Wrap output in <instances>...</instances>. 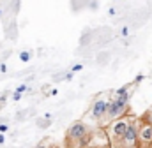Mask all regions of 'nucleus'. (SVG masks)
Wrapping results in <instances>:
<instances>
[{
    "mask_svg": "<svg viewBox=\"0 0 152 148\" xmlns=\"http://www.w3.org/2000/svg\"><path fill=\"white\" fill-rule=\"evenodd\" d=\"M133 120H134V118H131V116L127 115V116H122V118L115 120V122H112V123L108 125V134H110V141H112V143H117V141L122 143V139H124V136H126V132H127V127L131 125Z\"/></svg>",
    "mask_w": 152,
    "mask_h": 148,
    "instance_id": "nucleus-1",
    "label": "nucleus"
},
{
    "mask_svg": "<svg viewBox=\"0 0 152 148\" xmlns=\"http://www.w3.org/2000/svg\"><path fill=\"white\" fill-rule=\"evenodd\" d=\"M88 138V127L83 122H73L67 129V141L71 143H78Z\"/></svg>",
    "mask_w": 152,
    "mask_h": 148,
    "instance_id": "nucleus-2",
    "label": "nucleus"
},
{
    "mask_svg": "<svg viewBox=\"0 0 152 148\" xmlns=\"http://www.w3.org/2000/svg\"><path fill=\"white\" fill-rule=\"evenodd\" d=\"M110 101L112 99H106L104 95H99L94 104H92V110H90V116L94 120H101L108 115V108H110Z\"/></svg>",
    "mask_w": 152,
    "mask_h": 148,
    "instance_id": "nucleus-3",
    "label": "nucleus"
},
{
    "mask_svg": "<svg viewBox=\"0 0 152 148\" xmlns=\"http://www.w3.org/2000/svg\"><path fill=\"white\" fill-rule=\"evenodd\" d=\"M127 113H129V104H122V102H118L117 99H112V101H110V108H108L106 118H108L110 123H112V122L122 118V116H127Z\"/></svg>",
    "mask_w": 152,
    "mask_h": 148,
    "instance_id": "nucleus-4",
    "label": "nucleus"
},
{
    "mask_svg": "<svg viewBox=\"0 0 152 148\" xmlns=\"http://www.w3.org/2000/svg\"><path fill=\"white\" fill-rule=\"evenodd\" d=\"M140 118H134L133 122H131V125L127 127V132H126V136H124V139H122V148H127V147H134V145H138V129H140Z\"/></svg>",
    "mask_w": 152,
    "mask_h": 148,
    "instance_id": "nucleus-5",
    "label": "nucleus"
},
{
    "mask_svg": "<svg viewBox=\"0 0 152 148\" xmlns=\"http://www.w3.org/2000/svg\"><path fill=\"white\" fill-rule=\"evenodd\" d=\"M138 145L142 147H151L152 145V123L147 122H140V129H138Z\"/></svg>",
    "mask_w": 152,
    "mask_h": 148,
    "instance_id": "nucleus-6",
    "label": "nucleus"
},
{
    "mask_svg": "<svg viewBox=\"0 0 152 148\" xmlns=\"http://www.w3.org/2000/svg\"><path fill=\"white\" fill-rule=\"evenodd\" d=\"M20 62H23V64H27V62H30V58H32V53L28 51V49H23V51H20Z\"/></svg>",
    "mask_w": 152,
    "mask_h": 148,
    "instance_id": "nucleus-7",
    "label": "nucleus"
},
{
    "mask_svg": "<svg viewBox=\"0 0 152 148\" xmlns=\"http://www.w3.org/2000/svg\"><path fill=\"white\" fill-rule=\"evenodd\" d=\"M129 86H131V85H124V86L117 88V90H115V97H120V95H127V94H131V92H129Z\"/></svg>",
    "mask_w": 152,
    "mask_h": 148,
    "instance_id": "nucleus-8",
    "label": "nucleus"
},
{
    "mask_svg": "<svg viewBox=\"0 0 152 148\" xmlns=\"http://www.w3.org/2000/svg\"><path fill=\"white\" fill-rule=\"evenodd\" d=\"M129 36H131V28L129 27H122L118 30V37H129Z\"/></svg>",
    "mask_w": 152,
    "mask_h": 148,
    "instance_id": "nucleus-9",
    "label": "nucleus"
},
{
    "mask_svg": "<svg viewBox=\"0 0 152 148\" xmlns=\"http://www.w3.org/2000/svg\"><path fill=\"white\" fill-rule=\"evenodd\" d=\"M28 90H30V88H28L27 85H18L14 92H18V94H25V92H28Z\"/></svg>",
    "mask_w": 152,
    "mask_h": 148,
    "instance_id": "nucleus-10",
    "label": "nucleus"
},
{
    "mask_svg": "<svg viewBox=\"0 0 152 148\" xmlns=\"http://www.w3.org/2000/svg\"><path fill=\"white\" fill-rule=\"evenodd\" d=\"M71 71H73V73H80V71H83V65H81V64H75V65H73V67H71Z\"/></svg>",
    "mask_w": 152,
    "mask_h": 148,
    "instance_id": "nucleus-11",
    "label": "nucleus"
},
{
    "mask_svg": "<svg viewBox=\"0 0 152 148\" xmlns=\"http://www.w3.org/2000/svg\"><path fill=\"white\" fill-rule=\"evenodd\" d=\"M73 78H75V73H73V71H67L66 76H64V79H66V81H71Z\"/></svg>",
    "mask_w": 152,
    "mask_h": 148,
    "instance_id": "nucleus-12",
    "label": "nucleus"
},
{
    "mask_svg": "<svg viewBox=\"0 0 152 148\" xmlns=\"http://www.w3.org/2000/svg\"><path fill=\"white\" fill-rule=\"evenodd\" d=\"M145 79V74H136V78H134V85H138L140 81H143Z\"/></svg>",
    "mask_w": 152,
    "mask_h": 148,
    "instance_id": "nucleus-13",
    "label": "nucleus"
},
{
    "mask_svg": "<svg viewBox=\"0 0 152 148\" xmlns=\"http://www.w3.org/2000/svg\"><path fill=\"white\" fill-rule=\"evenodd\" d=\"M9 131V125L7 123H0V134H5Z\"/></svg>",
    "mask_w": 152,
    "mask_h": 148,
    "instance_id": "nucleus-14",
    "label": "nucleus"
},
{
    "mask_svg": "<svg viewBox=\"0 0 152 148\" xmlns=\"http://www.w3.org/2000/svg\"><path fill=\"white\" fill-rule=\"evenodd\" d=\"M108 16H112V18L117 16V9H115V7H110V9H108Z\"/></svg>",
    "mask_w": 152,
    "mask_h": 148,
    "instance_id": "nucleus-15",
    "label": "nucleus"
},
{
    "mask_svg": "<svg viewBox=\"0 0 152 148\" xmlns=\"http://www.w3.org/2000/svg\"><path fill=\"white\" fill-rule=\"evenodd\" d=\"M12 101H21V94L14 92V94H12Z\"/></svg>",
    "mask_w": 152,
    "mask_h": 148,
    "instance_id": "nucleus-16",
    "label": "nucleus"
},
{
    "mask_svg": "<svg viewBox=\"0 0 152 148\" xmlns=\"http://www.w3.org/2000/svg\"><path fill=\"white\" fill-rule=\"evenodd\" d=\"M0 73H7V65H5L4 62L0 64Z\"/></svg>",
    "mask_w": 152,
    "mask_h": 148,
    "instance_id": "nucleus-17",
    "label": "nucleus"
},
{
    "mask_svg": "<svg viewBox=\"0 0 152 148\" xmlns=\"http://www.w3.org/2000/svg\"><path fill=\"white\" fill-rule=\"evenodd\" d=\"M4 143H5V136H4V134H0V147H2Z\"/></svg>",
    "mask_w": 152,
    "mask_h": 148,
    "instance_id": "nucleus-18",
    "label": "nucleus"
},
{
    "mask_svg": "<svg viewBox=\"0 0 152 148\" xmlns=\"http://www.w3.org/2000/svg\"><path fill=\"white\" fill-rule=\"evenodd\" d=\"M57 92H58L57 88H51V90H50V94H51V95H57Z\"/></svg>",
    "mask_w": 152,
    "mask_h": 148,
    "instance_id": "nucleus-19",
    "label": "nucleus"
},
{
    "mask_svg": "<svg viewBox=\"0 0 152 148\" xmlns=\"http://www.w3.org/2000/svg\"><path fill=\"white\" fill-rule=\"evenodd\" d=\"M34 148H46V147H44V145L41 143V145H37V147H34Z\"/></svg>",
    "mask_w": 152,
    "mask_h": 148,
    "instance_id": "nucleus-20",
    "label": "nucleus"
},
{
    "mask_svg": "<svg viewBox=\"0 0 152 148\" xmlns=\"http://www.w3.org/2000/svg\"><path fill=\"white\" fill-rule=\"evenodd\" d=\"M127 148H140V147H138V145H134V147H127Z\"/></svg>",
    "mask_w": 152,
    "mask_h": 148,
    "instance_id": "nucleus-21",
    "label": "nucleus"
},
{
    "mask_svg": "<svg viewBox=\"0 0 152 148\" xmlns=\"http://www.w3.org/2000/svg\"><path fill=\"white\" fill-rule=\"evenodd\" d=\"M48 148H58V147H55V145H51V147H48Z\"/></svg>",
    "mask_w": 152,
    "mask_h": 148,
    "instance_id": "nucleus-22",
    "label": "nucleus"
},
{
    "mask_svg": "<svg viewBox=\"0 0 152 148\" xmlns=\"http://www.w3.org/2000/svg\"><path fill=\"white\" fill-rule=\"evenodd\" d=\"M113 2H122V0H113Z\"/></svg>",
    "mask_w": 152,
    "mask_h": 148,
    "instance_id": "nucleus-23",
    "label": "nucleus"
},
{
    "mask_svg": "<svg viewBox=\"0 0 152 148\" xmlns=\"http://www.w3.org/2000/svg\"><path fill=\"white\" fill-rule=\"evenodd\" d=\"M0 16H2V9H0Z\"/></svg>",
    "mask_w": 152,
    "mask_h": 148,
    "instance_id": "nucleus-24",
    "label": "nucleus"
},
{
    "mask_svg": "<svg viewBox=\"0 0 152 148\" xmlns=\"http://www.w3.org/2000/svg\"><path fill=\"white\" fill-rule=\"evenodd\" d=\"M149 148H152V145H151V147H149Z\"/></svg>",
    "mask_w": 152,
    "mask_h": 148,
    "instance_id": "nucleus-25",
    "label": "nucleus"
}]
</instances>
